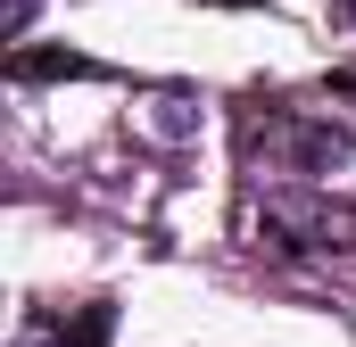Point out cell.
I'll return each mask as SVG.
<instances>
[{
    "label": "cell",
    "mask_w": 356,
    "mask_h": 347,
    "mask_svg": "<svg viewBox=\"0 0 356 347\" xmlns=\"http://www.w3.org/2000/svg\"><path fill=\"white\" fill-rule=\"evenodd\" d=\"M116 331V306H75V314H58V347H108Z\"/></svg>",
    "instance_id": "6da1fadb"
},
{
    "label": "cell",
    "mask_w": 356,
    "mask_h": 347,
    "mask_svg": "<svg viewBox=\"0 0 356 347\" xmlns=\"http://www.w3.org/2000/svg\"><path fill=\"white\" fill-rule=\"evenodd\" d=\"M17 75H25V83H42V75H83V58H67V50H17Z\"/></svg>",
    "instance_id": "7a4b0ae2"
}]
</instances>
